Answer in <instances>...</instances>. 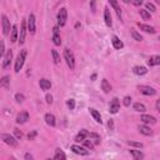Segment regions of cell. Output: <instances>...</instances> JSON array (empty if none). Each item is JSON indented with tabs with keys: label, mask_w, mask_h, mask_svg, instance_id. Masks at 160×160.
Returning <instances> with one entry per match:
<instances>
[{
	"label": "cell",
	"mask_w": 160,
	"mask_h": 160,
	"mask_svg": "<svg viewBox=\"0 0 160 160\" xmlns=\"http://www.w3.org/2000/svg\"><path fill=\"white\" fill-rule=\"evenodd\" d=\"M119 110H120V101H119V99H118V98H114L110 101L109 111H110V114H116Z\"/></svg>",
	"instance_id": "52a82bcc"
},
{
	"label": "cell",
	"mask_w": 160,
	"mask_h": 160,
	"mask_svg": "<svg viewBox=\"0 0 160 160\" xmlns=\"http://www.w3.org/2000/svg\"><path fill=\"white\" fill-rule=\"evenodd\" d=\"M1 26H3V35H9V33H10V21H9L8 16L5 14H3L1 15Z\"/></svg>",
	"instance_id": "5b68a950"
},
{
	"label": "cell",
	"mask_w": 160,
	"mask_h": 160,
	"mask_svg": "<svg viewBox=\"0 0 160 160\" xmlns=\"http://www.w3.org/2000/svg\"><path fill=\"white\" fill-rule=\"evenodd\" d=\"M101 89H103V91H104L105 94L111 91V85H110V83L106 79H103L101 80Z\"/></svg>",
	"instance_id": "cb8c5ba5"
},
{
	"label": "cell",
	"mask_w": 160,
	"mask_h": 160,
	"mask_svg": "<svg viewBox=\"0 0 160 160\" xmlns=\"http://www.w3.org/2000/svg\"><path fill=\"white\" fill-rule=\"evenodd\" d=\"M51 55H53V60L55 64H59L60 63V56L58 54V51L56 50H51Z\"/></svg>",
	"instance_id": "d590c367"
},
{
	"label": "cell",
	"mask_w": 160,
	"mask_h": 160,
	"mask_svg": "<svg viewBox=\"0 0 160 160\" xmlns=\"http://www.w3.org/2000/svg\"><path fill=\"white\" fill-rule=\"evenodd\" d=\"M145 9H147L149 13H155V11H156V8H155V5H154V4H152V3L145 4Z\"/></svg>",
	"instance_id": "e575fe53"
},
{
	"label": "cell",
	"mask_w": 160,
	"mask_h": 160,
	"mask_svg": "<svg viewBox=\"0 0 160 160\" xmlns=\"http://www.w3.org/2000/svg\"><path fill=\"white\" fill-rule=\"evenodd\" d=\"M134 110L138 111V113H144L145 110H147V108H145V105L142 104V103H135V104H134Z\"/></svg>",
	"instance_id": "4dcf8cb0"
},
{
	"label": "cell",
	"mask_w": 160,
	"mask_h": 160,
	"mask_svg": "<svg viewBox=\"0 0 160 160\" xmlns=\"http://www.w3.org/2000/svg\"><path fill=\"white\" fill-rule=\"evenodd\" d=\"M15 100H16L18 103H24V100H25V96L23 95V94L18 93V94H15Z\"/></svg>",
	"instance_id": "74e56055"
},
{
	"label": "cell",
	"mask_w": 160,
	"mask_h": 160,
	"mask_svg": "<svg viewBox=\"0 0 160 160\" xmlns=\"http://www.w3.org/2000/svg\"><path fill=\"white\" fill-rule=\"evenodd\" d=\"M128 144L130 145V147H135V148H139V149H142L144 147L142 143H136V142H128Z\"/></svg>",
	"instance_id": "ab89813d"
},
{
	"label": "cell",
	"mask_w": 160,
	"mask_h": 160,
	"mask_svg": "<svg viewBox=\"0 0 160 160\" xmlns=\"http://www.w3.org/2000/svg\"><path fill=\"white\" fill-rule=\"evenodd\" d=\"M123 104H124L125 106H130V104H131V98H130V96H125V98L123 99Z\"/></svg>",
	"instance_id": "b9f144b4"
},
{
	"label": "cell",
	"mask_w": 160,
	"mask_h": 160,
	"mask_svg": "<svg viewBox=\"0 0 160 160\" xmlns=\"http://www.w3.org/2000/svg\"><path fill=\"white\" fill-rule=\"evenodd\" d=\"M133 73L135 75H145L148 73V69L145 67H134L133 68Z\"/></svg>",
	"instance_id": "d4e9b609"
},
{
	"label": "cell",
	"mask_w": 160,
	"mask_h": 160,
	"mask_svg": "<svg viewBox=\"0 0 160 160\" xmlns=\"http://www.w3.org/2000/svg\"><path fill=\"white\" fill-rule=\"evenodd\" d=\"M64 58H65V62H67L68 67L73 70V69L75 68V58H74L73 51L67 48V49L64 50Z\"/></svg>",
	"instance_id": "7a4b0ae2"
},
{
	"label": "cell",
	"mask_w": 160,
	"mask_h": 160,
	"mask_svg": "<svg viewBox=\"0 0 160 160\" xmlns=\"http://www.w3.org/2000/svg\"><path fill=\"white\" fill-rule=\"evenodd\" d=\"M67 20H68V11L65 8H62L58 13V25L59 26H64L67 24Z\"/></svg>",
	"instance_id": "277c9868"
},
{
	"label": "cell",
	"mask_w": 160,
	"mask_h": 160,
	"mask_svg": "<svg viewBox=\"0 0 160 160\" xmlns=\"http://www.w3.org/2000/svg\"><path fill=\"white\" fill-rule=\"evenodd\" d=\"M84 147H85V148H88L89 150H93L94 149V147H95V144H94L93 142H91V140H88V138L85 139V140H84Z\"/></svg>",
	"instance_id": "836d02e7"
},
{
	"label": "cell",
	"mask_w": 160,
	"mask_h": 160,
	"mask_svg": "<svg viewBox=\"0 0 160 160\" xmlns=\"http://www.w3.org/2000/svg\"><path fill=\"white\" fill-rule=\"evenodd\" d=\"M109 3H110V5L115 9L118 16H119L120 20H121V9H120V6H119V3H118V0H109Z\"/></svg>",
	"instance_id": "603a6c76"
},
{
	"label": "cell",
	"mask_w": 160,
	"mask_h": 160,
	"mask_svg": "<svg viewBox=\"0 0 160 160\" xmlns=\"http://www.w3.org/2000/svg\"><path fill=\"white\" fill-rule=\"evenodd\" d=\"M139 91L143 94V95H147V96H153L156 94V90L152 86H148V85H140L139 88Z\"/></svg>",
	"instance_id": "8992f818"
},
{
	"label": "cell",
	"mask_w": 160,
	"mask_h": 160,
	"mask_svg": "<svg viewBox=\"0 0 160 160\" xmlns=\"http://www.w3.org/2000/svg\"><path fill=\"white\" fill-rule=\"evenodd\" d=\"M45 123L48 124L49 126H55L56 121H55V116L53 114H50V113H48V114H45Z\"/></svg>",
	"instance_id": "44dd1931"
},
{
	"label": "cell",
	"mask_w": 160,
	"mask_h": 160,
	"mask_svg": "<svg viewBox=\"0 0 160 160\" xmlns=\"http://www.w3.org/2000/svg\"><path fill=\"white\" fill-rule=\"evenodd\" d=\"M14 135H15V138L18 139V140H20L21 138H23V133L19 129H14Z\"/></svg>",
	"instance_id": "60d3db41"
},
{
	"label": "cell",
	"mask_w": 160,
	"mask_h": 160,
	"mask_svg": "<svg viewBox=\"0 0 160 160\" xmlns=\"http://www.w3.org/2000/svg\"><path fill=\"white\" fill-rule=\"evenodd\" d=\"M19 33H18V26L16 25H13L11 26V35H10V41L11 43H15V41L19 40Z\"/></svg>",
	"instance_id": "d6986e66"
},
{
	"label": "cell",
	"mask_w": 160,
	"mask_h": 160,
	"mask_svg": "<svg viewBox=\"0 0 160 160\" xmlns=\"http://www.w3.org/2000/svg\"><path fill=\"white\" fill-rule=\"evenodd\" d=\"M36 136V131H31V133H29V135H28V138H29V140H33Z\"/></svg>",
	"instance_id": "f6af8a7d"
},
{
	"label": "cell",
	"mask_w": 160,
	"mask_h": 160,
	"mask_svg": "<svg viewBox=\"0 0 160 160\" xmlns=\"http://www.w3.org/2000/svg\"><path fill=\"white\" fill-rule=\"evenodd\" d=\"M89 111H90V114L93 115L94 120H95L96 123H99V124H101V123H103L101 116H100V113H99L96 109H94V108H90V109H89Z\"/></svg>",
	"instance_id": "e0dca14e"
},
{
	"label": "cell",
	"mask_w": 160,
	"mask_h": 160,
	"mask_svg": "<svg viewBox=\"0 0 160 160\" xmlns=\"http://www.w3.org/2000/svg\"><path fill=\"white\" fill-rule=\"evenodd\" d=\"M88 135H89V131L86 129H81L79 131V134L75 136V142L76 143H80V142H84L86 138H88Z\"/></svg>",
	"instance_id": "5bb4252c"
},
{
	"label": "cell",
	"mask_w": 160,
	"mask_h": 160,
	"mask_svg": "<svg viewBox=\"0 0 160 160\" xmlns=\"http://www.w3.org/2000/svg\"><path fill=\"white\" fill-rule=\"evenodd\" d=\"M0 86L6 89V90H9L10 89V78L8 76V75H5V76H3L1 81H0Z\"/></svg>",
	"instance_id": "7402d4cb"
},
{
	"label": "cell",
	"mask_w": 160,
	"mask_h": 160,
	"mask_svg": "<svg viewBox=\"0 0 160 160\" xmlns=\"http://www.w3.org/2000/svg\"><path fill=\"white\" fill-rule=\"evenodd\" d=\"M123 1H124V3H125V4H129V3H130V1H131V0H123Z\"/></svg>",
	"instance_id": "db71d44e"
},
{
	"label": "cell",
	"mask_w": 160,
	"mask_h": 160,
	"mask_svg": "<svg viewBox=\"0 0 160 160\" xmlns=\"http://www.w3.org/2000/svg\"><path fill=\"white\" fill-rule=\"evenodd\" d=\"M155 1H156L158 4H160V0H155Z\"/></svg>",
	"instance_id": "11a10c76"
},
{
	"label": "cell",
	"mask_w": 160,
	"mask_h": 160,
	"mask_svg": "<svg viewBox=\"0 0 160 160\" xmlns=\"http://www.w3.org/2000/svg\"><path fill=\"white\" fill-rule=\"evenodd\" d=\"M25 58H26V50H21L20 53H19L18 58H16V62H15V73L18 74L19 72L21 70L23 65H24V62H25Z\"/></svg>",
	"instance_id": "6da1fadb"
},
{
	"label": "cell",
	"mask_w": 160,
	"mask_h": 160,
	"mask_svg": "<svg viewBox=\"0 0 160 160\" xmlns=\"http://www.w3.org/2000/svg\"><path fill=\"white\" fill-rule=\"evenodd\" d=\"M1 139H3L4 143L8 144V145H10L11 148H16L18 147V139L14 138V136L10 135V134H1Z\"/></svg>",
	"instance_id": "3957f363"
},
{
	"label": "cell",
	"mask_w": 160,
	"mask_h": 160,
	"mask_svg": "<svg viewBox=\"0 0 160 160\" xmlns=\"http://www.w3.org/2000/svg\"><path fill=\"white\" fill-rule=\"evenodd\" d=\"M133 4L135 6H140L143 4V0H133Z\"/></svg>",
	"instance_id": "7dc6e473"
},
{
	"label": "cell",
	"mask_w": 160,
	"mask_h": 160,
	"mask_svg": "<svg viewBox=\"0 0 160 160\" xmlns=\"http://www.w3.org/2000/svg\"><path fill=\"white\" fill-rule=\"evenodd\" d=\"M54 159L55 160H65V159H67V155L64 154V152L62 149H56L55 154H54Z\"/></svg>",
	"instance_id": "83f0119b"
},
{
	"label": "cell",
	"mask_w": 160,
	"mask_h": 160,
	"mask_svg": "<svg viewBox=\"0 0 160 160\" xmlns=\"http://www.w3.org/2000/svg\"><path fill=\"white\" fill-rule=\"evenodd\" d=\"M91 11L95 13V0H91Z\"/></svg>",
	"instance_id": "681fc988"
},
{
	"label": "cell",
	"mask_w": 160,
	"mask_h": 160,
	"mask_svg": "<svg viewBox=\"0 0 160 160\" xmlns=\"http://www.w3.org/2000/svg\"><path fill=\"white\" fill-rule=\"evenodd\" d=\"M29 120V113L28 111H20L16 116V123L18 124H24Z\"/></svg>",
	"instance_id": "30bf717a"
},
{
	"label": "cell",
	"mask_w": 160,
	"mask_h": 160,
	"mask_svg": "<svg viewBox=\"0 0 160 160\" xmlns=\"http://www.w3.org/2000/svg\"><path fill=\"white\" fill-rule=\"evenodd\" d=\"M53 43L56 46H59L60 44H62V39H60V35L59 34H54L53 35Z\"/></svg>",
	"instance_id": "8d00e7d4"
},
{
	"label": "cell",
	"mask_w": 160,
	"mask_h": 160,
	"mask_svg": "<svg viewBox=\"0 0 160 160\" xmlns=\"http://www.w3.org/2000/svg\"><path fill=\"white\" fill-rule=\"evenodd\" d=\"M108 126H109V129H110V130H114V121H113L111 119H110L109 121H108Z\"/></svg>",
	"instance_id": "bcb514c9"
},
{
	"label": "cell",
	"mask_w": 160,
	"mask_h": 160,
	"mask_svg": "<svg viewBox=\"0 0 160 160\" xmlns=\"http://www.w3.org/2000/svg\"><path fill=\"white\" fill-rule=\"evenodd\" d=\"M67 105L70 110H74V108H75V100L74 99H69V100L67 101Z\"/></svg>",
	"instance_id": "f35d334b"
},
{
	"label": "cell",
	"mask_w": 160,
	"mask_h": 160,
	"mask_svg": "<svg viewBox=\"0 0 160 160\" xmlns=\"http://www.w3.org/2000/svg\"><path fill=\"white\" fill-rule=\"evenodd\" d=\"M39 85L41 88V90H49V89L51 88V83H50V80H48V79H40Z\"/></svg>",
	"instance_id": "ffe728a7"
},
{
	"label": "cell",
	"mask_w": 160,
	"mask_h": 160,
	"mask_svg": "<svg viewBox=\"0 0 160 160\" xmlns=\"http://www.w3.org/2000/svg\"><path fill=\"white\" fill-rule=\"evenodd\" d=\"M24 158H25V160H33V155L29 154V153H26V154L24 155Z\"/></svg>",
	"instance_id": "c3c4849f"
},
{
	"label": "cell",
	"mask_w": 160,
	"mask_h": 160,
	"mask_svg": "<svg viewBox=\"0 0 160 160\" xmlns=\"http://www.w3.org/2000/svg\"><path fill=\"white\" fill-rule=\"evenodd\" d=\"M155 106H156V110L160 113V99H159V100L156 101V104H155Z\"/></svg>",
	"instance_id": "f907efd6"
},
{
	"label": "cell",
	"mask_w": 160,
	"mask_h": 160,
	"mask_svg": "<svg viewBox=\"0 0 160 160\" xmlns=\"http://www.w3.org/2000/svg\"><path fill=\"white\" fill-rule=\"evenodd\" d=\"M140 120L143 121L144 124H150V125H153V124H155L156 123V119H155L154 116H152V115H147V114H143L142 116H140Z\"/></svg>",
	"instance_id": "4fadbf2b"
},
{
	"label": "cell",
	"mask_w": 160,
	"mask_h": 160,
	"mask_svg": "<svg viewBox=\"0 0 160 160\" xmlns=\"http://www.w3.org/2000/svg\"><path fill=\"white\" fill-rule=\"evenodd\" d=\"M129 152H130V154L134 156L135 160H140V159L144 158V154L140 152V150H129Z\"/></svg>",
	"instance_id": "f546056e"
},
{
	"label": "cell",
	"mask_w": 160,
	"mask_h": 160,
	"mask_svg": "<svg viewBox=\"0 0 160 160\" xmlns=\"http://www.w3.org/2000/svg\"><path fill=\"white\" fill-rule=\"evenodd\" d=\"M148 65H149V67H155V65H160V55L150 56L149 60H148Z\"/></svg>",
	"instance_id": "ac0fdd59"
},
{
	"label": "cell",
	"mask_w": 160,
	"mask_h": 160,
	"mask_svg": "<svg viewBox=\"0 0 160 160\" xmlns=\"http://www.w3.org/2000/svg\"><path fill=\"white\" fill-rule=\"evenodd\" d=\"M159 40H160V35H159Z\"/></svg>",
	"instance_id": "9f6ffc18"
},
{
	"label": "cell",
	"mask_w": 160,
	"mask_h": 160,
	"mask_svg": "<svg viewBox=\"0 0 160 160\" xmlns=\"http://www.w3.org/2000/svg\"><path fill=\"white\" fill-rule=\"evenodd\" d=\"M26 20L25 19H23L21 21V26H20V35H19V43L20 45H23L25 43V34H26Z\"/></svg>",
	"instance_id": "ba28073f"
},
{
	"label": "cell",
	"mask_w": 160,
	"mask_h": 160,
	"mask_svg": "<svg viewBox=\"0 0 160 160\" xmlns=\"http://www.w3.org/2000/svg\"><path fill=\"white\" fill-rule=\"evenodd\" d=\"M13 59V50H8L6 54L4 55V62H3V69H6L11 63Z\"/></svg>",
	"instance_id": "7c38bea8"
},
{
	"label": "cell",
	"mask_w": 160,
	"mask_h": 160,
	"mask_svg": "<svg viewBox=\"0 0 160 160\" xmlns=\"http://www.w3.org/2000/svg\"><path fill=\"white\" fill-rule=\"evenodd\" d=\"M26 21H28V30L30 31V34H35L36 26H35V15L34 14H30Z\"/></svg>",
	"instance_id": "9c48e42d"
},
{
	"label": "cell",
	"mask_w": 160,
	"mask_h": 160,
	"mask_svg": "<svg viewBox=\"0 0 160 160\" xmlns=\"http://www.w3.org/2000/svg\"><path fill=\"white\" fill-rule=\"evenodd\" d=\"M53 33H54V34H59V26H55L53 29Z\"/></svg>",
	"instance_id": "816d5d0a"
},
{
	"label": "cell",
	"mask_w": 160,
	"mask_h": 160,
	"mask_svg": "<svg viewBox=\"0 0 160 160\" xmlns=\"http://www.w3.org/2000/svg\"><path fill=\"white\" fill-rule=\"evenodd\" d=\"M88 139H90L91 142L95 144V145H98V144H100V136H99L96 133H89V135H88Z\"/></svg>",
	"instance_id": "f1b7e54d"
},
{
	"label": "cell",
	"mask_w": 160,
	"mask_h": 160,
	"mask_svg": "<svg viewBox=\"0 0 160 160\" xmlns=\"http://www.w3.org/2000/svg\"><path fill=\"white\" fill-rule=\"evenodd\" d=\"M139 131H140V133H142L143 135H147V136H149V135L153 134V130L150 129L148 125H140V126H139Z\"/></svg>",
	"instance_id": "4316f807"
},
{
	"label": "cell",
	"mask_w": 160,
	"mask_h": 160,
	"mask_svg": "<svg viewBox=\"0 0 160 160\" xmlns=\"http://www.w3.org/2000/svg\"><path fill=\"white\" fill-rule=\"evenodd\" d=\"M140 16H142L144 20H149L150 19V13L147 10V9H140Z\"/></svg>",
	"instance_id": "1f68e13d"
},
{
	"label": "cell",
	"mask_w": 160,
	"mask_h": 160,
	"mask_svg": "<svg viewBox=\"0 0 160 160\" xmlns=\"http://www.w3.org/2000/svg\"><path fill=\"white\" fill-rule=\"evenodd\" d=\"M138 26H139L142 30H144L145 33H150V34H155V29H154L153 26H150V25H147V24H140V23H138Z\"/></svg>",
	"instance_id": "484cf974"
},
{
	"label": "cell",
	"mask_w": 160,
	"mask_h": 160,
	"mask_svg": "<svg viewBox=\"0 0 160 160\" xmlns=\"http://www.w3.org/2000/svg\"><path fill=\"white\" fill-rule=\"evenodd\" d=\"M70 149L73 150V153L78 154V155H88V148H83V147H79V145H72Z\"/></svg>",
	"instance_id": "8fae6325"
},
{
	"label": "cell",
	"mask_w": 160,
	"mask_h": 160,
	"mask_svg": "<svg viewBox=\"0 0 160 160\" xmlns=\"http://www.w3.org/2000/svg\"><path fill=\"white\" fill-rule=\"evenodd\" d=\"M0 55L4 58V55H5V45H4V41L1 40V43H0Z\"/></svg>",
	"instance_id": "7bdbcfd3"
},
{
	"label": "cell",
	"mask_w": 160,
	"mask_h": 160,
	"mask_svg": "<svg viewBox=\"0 0 160 160\" xmlns=\"http://www.w3.org/2000/svg\"><path fill=\"white\" fill-rule=\"evenodd\" d=\"M111 43H113V46H114L115 49H118V50H120V49H123V48H124L123 41H121V40H120L118 36H113Z\"/></svg>",
	"instance_id": "2e32d148"
},
{
	"label": "cell",
	"mask_w": 160,
	"mask_h": 160,
	"mask_svg": "<svg viewBox=\"0 0 160 160\" xmlns=\"http://www.w3.org/2000/svg\"><path fill=\"white\" fill-rule=\"evenodd\" d=\"M45 99H46V103H48V104H51V103H53V96H51L50 94H46Z\"/></svg>",
	"instance_id": "ee69618b"
},
{
	"label": "cell",
	"mask_w": 160,
	"mask_h": 160,
	"mask_svg": "<svg viewBox=\"0 0 160 160\" xmlns=\"http://www.w3.org/2000/svg\"><path fill=\"white\" fill-rule=\"evenodd\" d=\"M96 79V74H93L91 75V80H95Z\"/></svg>",
	"instance_id": "f5cc1de1"
},
{
	"label": "cell",
	"mask_w": 160,
	"mask_h": 160,
	"mask_svg": "<svg viewBox=\"0 0 160 160\" xmlns=\"http://www.w3.org/2000/svg\"><path fill=\"white\" fill-rule=\"evenodd\" d=\"M104 20H105V24L108 26H111L113 25V21H111V14H110V10L109 8H105L104 9Z\"/></svg>",
	"instance_id": "9a60e30c"
},
{
	"label": "cell",
	"mask_w": 160,
	"mask_h": 160,
	"mask_svg": "<svg viewBox=\"0 0 160 160\" xmlns=\"http://www.w3.org/2000/svg\"><path fill=\"white\" fill-rule=\"evenodd\" d=\"M131 36H133L134 40H136V41H143V36L140 35L136 30H134V29H131Z\"/></svg>",
	"instance_id": "d6a6232c"
}]
</instances>
